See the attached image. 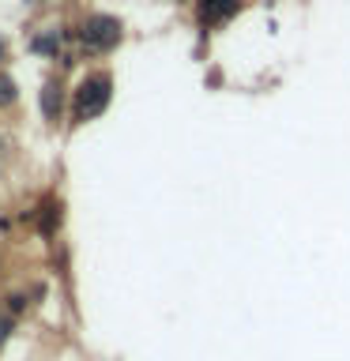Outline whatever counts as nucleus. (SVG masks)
I'll use <instances>...</instances> for the list:
<instances>
[{
	"label": "nucleus",
	"instance_id": "1",
	"mask_svg": "<svg viewBox=\"0 0 350 361\" xmlns=\"http://www.w3.org/2000/svg\"><path fill=\"white\" fill-rule=\"evenodd\" d=\"M109 94H113V79H109L106 72L87 75L83 83H79V90H76L72 117H76V121H90V117H98V113L109 106Z\"/></svg>",
	"mask_w": 350,
	"mask_h": 361
},
{
	"label": "nucleus",
	"instance_id": "2",
	"mask_svg": "<svg viewBox=\"0 0 350 361\" xmlns=\"http://www.w3.org/2000/svg\"><path fill=\"white\" fill-rule=\"evenodd\" d=\"M83 42L90 49H113L121 42V23L113 16H90L83 23Z\"/></svg>",
	"mask_w": 350,
	"mask_h": 361
},
{
	"label": "nucleus",
	"instance_id": "3",
	"mask_svg": "<svg viewBox=\"0 0 350 361\" xmlns=\"http://www.w3.org/2000/svg\"><path fill=\"white\" fill-rule=\"evenodd\" d=\"M241 8V0H200V23L203 27H215V23H226L234 11Z\"/></svg>",
	"mask_w": 350,
	"mask_h": 361
},
{
	"label": "nucleus",
	"instance_id": "4",
	"mask_svg": "<svg viewBox=\"0 0 350 361\" xmlns=\"http://www.w3.org/2000/svg\"><path fill=\"white\" fill-rule=\"evenodd\" d=\"M38 106H42V113H45V121H56V117H61V87H56V83H45L42 94H38Z\"/></svg>",
	"mask_w": 350,
	"mask_h": 361
},
{
	"label": "nucleus",
	"instance_id": "5",
	"mask_svg": "<svg viewBox=\"0 0 350 361\" xmlns=\"http://www.w3.org/2000/svg\"><path fill=\"white\" fill-rule=\"evenodd\" d=\"M19 94V87H16V79L11 75H0V106H11Z\"/></svg>",
	"mask_w": 350,
	"mask_h": 361
},
{
	"label": "nucleus",
	"instance_id": "6",
	"mask_svg": "<svg viewBox=\"0 0 350 361\" xmlns=\"http://www.w3.org/2000/svg\"><path fill=\"white\" fill-rule=\"evenodd\" d=\"M34 53L53 56L56 53V34H42V38H34Z\"/></svg>",
	"mask_w": 350,
	"mask_h": 361
},
{
	"label": "nucleus",
	"instance_id": "7",
	"mask_svg": "<svg viewBox=\"0 0 350 361\" xmlns=\"http://www.w3.org/2000/svg\"><path fill=\"white\" fill-rule=\"evenodd\" d=\"M4 305H8V312H11V316H19L23 309H27V298H23V293H8Z\"/></svg>",
	"mask_w": 350,
	"mask_h": 361
},
{
	"label": "nucleus",
	"instance_id": "8",
	"mask_svg": "<svg viewBox=\"0 0 350 361\" xmlns=\"http://www.w3.org/2000/svg\"><path fill=\"white\" fill-rule=\"evenodd\" d=\"M11 338V316H0V346Z\"/></svg>",
	"mask_w": 350,
	"mask_h": 361
},
{
	"label": "nucleus",
	"instance_id": "9",
	"mask_svg": "<svg viewBox=\"0 0 350 361\" xmlns=\"http://www.w3.org/2000/svg\"><path fill=\"white\" fill-rule=\"evenodd\" d=\"M0 61H4V42H0Z\"/></svg>",
	"mask_w": 350,
	"mask_h": 361
}]
</instances>
